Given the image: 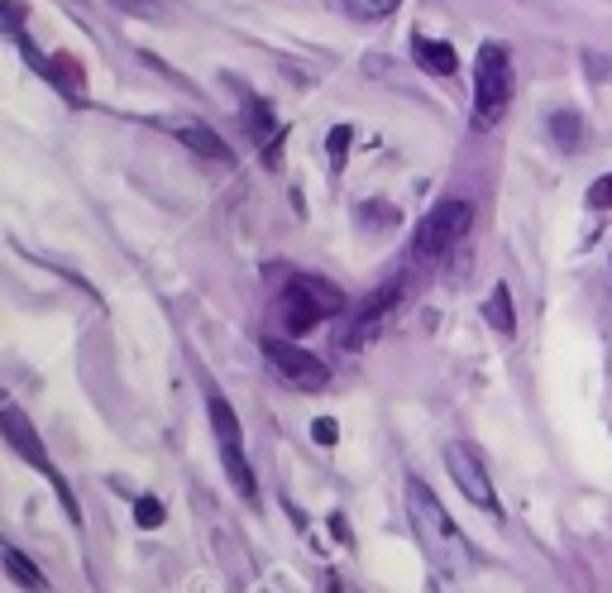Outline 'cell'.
<instances>
[{
	"mask_svg": "<svg viewBox=\"0 0 612 593\" xmlns=\"http://www.w3.org/2000/svg\"><path fill=\"white\" fill-rule=\"evenodd\" d=\"M311 436L321 440V445H335V440H340V426L330 417H321V421H311Z\"/></svg>",
	"mask_w": 612,
	"mask_h": 593,
	"instance_id": "cell-22",
	"label": "cell"
},
{
	"mask_svg": "<svg viewBox=\"0 0 612 593\" xmlns=\"http://www.w3.org/2000/svg\"><path fill=\"white\" fill-rule=\"evenodd\" d=\"M412 58H416V67H421V72H431V77H450V72H455V48L445 44V39H426V34H416Z\"/></svg>",
	"mask_w": 612,
	"mask_h": 593,
	"instance_id": "cell-12",
	"label": "cell"
},
{
	"mask_svg": "<svg viewBox=\"0 0 612 593\" xmlns=\"http://www.w3.org/2000/svg\"><path fill=\"white\" fill-rule=\"evenodd\" d=\"M589 206L593 211H612V173L598 177V182L589 187Z\"/></svg>",
	"mask_w": 612,
	"mask_h": 593,
	"instance_id": "cell-20",
	"label": "cell"
},
{
	"mask_svg": "<svg viewBox=\"0 0 612 593\" xmlns=\"http://www.w3.org/2000/svg\"><path fill=\"white\" fill-rule=\"evenodd\" d=\"M244 125H249V134L259 139L263 149H268V134H278V125H273V106L259 101L254 91H244Z\"/></svg>",
	"mask_w": 612,
	"mask_h": 593,
	"instance_id": "cell-15",
	"label": "cell"
},
{
	"mask_svg": "<svg viewBox=\"0 0 612 593\" xmlns=\"http://www.w3.org/2000/svg\"><path fill=\"white\" fill-rule=\"evenodd\" d=\"M115 10H130L139 20H163V0H115Z\"/></svg>",
	"mask_w": 612,
	"mask_h": 593,
	"instance_id": "cell-19",
	"label": "cell"
},
{
	"mask_svg": "<svg viewBox=\"0 0 612 593\" xmlns=\"http://www.w3.org/2000/svg\"><path fill=\"white\" fill-rule=\"evenodd\" d=\"M407 517H412V531L421 541V555L431 560V570L445 574V579H459L469 570V546L459 527L450 522V512L440 507V498L421 479H407Z\"/></svg>",
	"mask_w": 612,
	"mask_h": 593,
	"instance_id": "cell-1",
	"label": "cell"
},
{
	"mask_svg": "<svg viewBox=\"0 0 612 593\" xmlns=\"http://www.w3.org/2000/svg\"><path fill=\"white\" fill-rule=\"evenodd\" d=\"M345 154H350V125H335L330 130V158H335V168L345 163Z\"/></svg>",
	"mask_w": 612,
	"mask_h": 593,
	"instance_id": "cell-21",
	"label": "cell"
},
{
	"mask_svg": "<svg viewBox=\"0 0 612 593\" xmlns=\"http://www.w3.org/2000/svg\"><path fill=\"white\" fill-rule=\"evenodd\" d=\"M550 134L560 139V149H579V144H584V120H579L574 110H555V115H550Z\"/></svg>",
	"mask_w": 612,
	"mask_h": 593,
	"instance_id": "cell-16",
	"label": "cell"
},
{
	"mask_svg": "<svg viewBox=\"0 0 612 593\" xmlns=\"http://www.w3.org/2000/svg\"><path fill=\"white\" fill-rule=\"evenodd\" d=\"M445 469H450L455 488L474 507H479V512H493V517H503V503H498V493H493V479H488L483 460L474 455V445H459V440H455V445H445Z\"/></svg>",
	"mask_w": 612,
	"mask_h": 593,
	"instance_id": "cell-7",
	"label": "cell"
},
{
	"mask_svg": "<svg viewBox=\"0 0 612 593\" xmlns=\"http://www.w3.org/2000/svg\"><path fill=\"white\" fill-rule=\"evenodd\" d=\"M206 407H211V431L220 440V460H225V474H230V484L240 493L244 503H259V488H254V469H249V455H244V436H240V417L230 412V402L225 397H206Z\"/></svg>",
	"mask_w": 612,
	"mask_h": 593,
	"instance_id": "cell-5",
	"label": "cell"
},
{
	"mask_svg": "<svg viewBox=\"0 0 612 593\" xmlns=\"http://www.w3.org/2000/svg\"><path fill=\"white\" fill-rule=\"evenodd\" d=\"M134 522L144 531H158L163 527V503H158V498H139V503H134Z\"/></svg>",
	"mask_w": 612,
	"mask_h": 593,
	"instance_id": "cell-18",
	"label": "cell"
},
{
	"mask_svg": "<svg viewBox=\"0 0 612 593\" xmlns=\"http://www.w3.org/2000/svg\"><path fill=\"white\" fill-rule=\"evenodd\" d=\"M512 91H517V72H512V53L507 44L488 39L479 48V63H474V130H493L512 106Z\"/></svg>",
	"mask_w": 612,
	"mask_h": 593,
	"instance_id": "cell-3",
	"label": "cell"
},
{
	"mask_svg": "<svg viewBox=\"0 0 612 593\" xmlns=\"http://www.w3.org/2000/svg\"><path fill=\"white\" fill-rule=\"evenodd\" d=\"M469 225H474V206H469L464 197L436 201V206L421 216V225H416L412 254L421 259V264H436V259H445L450 249H459V240L469 235Z\"/></svg>",
	"mask_w": 612,
	"mask_h": 593,
	"instance_id": "cell-4",
	"label": "cell"
},
{
	"mask_svg": "<svg viewBox=\"0 0 612 593\" xmlns=\"http://www.w3.org/2000/svg\"><path fill=\"white\" fill-rule=\"evenodd\" d=\"M263 354H268V369L283 378L287 388H297V393H321L330 383V369L316 359V354H306L302 345H292V340H263Z\"/></svg>",
	"mask_w": 612,
	"mask_h": 593,
	"instance_id": "cell-6",
	"label": "cell"
},
{
	"mask_svg": "<svg viewBox=\"0 0 612 593\" xmlns=\"http://www.w3.org/2000/svg\"><path fill=\"white\" fill-rule=\"evenodd\" d=\"M0 431H5V440H10V445H15V455H20V460H29V464H34V469H44L48 479H53V488H58V493H63L67 512H72V517H77V503H72V498H67L63 479H58V474H53V464H48V455H44V440H39V431H34V426H29V417H24V412H20V407H15V402H5V407H0Z\"/></svg>",
	"mask_w": 612,
	"mask_h": 593,
	"instance_id": "cell-9",
	"label": "cell"
},
{
	"mask_svg": "<svg viewBox=\"0 0 612 593\" xmlns=\"http://www.w3.org/2000/svg\"><path fill=\"white\" fill-rule=\"evenodd\" d=\"M5 574H10L20 589H29V593H53L48 574L39 570V565H29V555H24V550H15V546H5Z\"/></svg>",
	"mask_w": 612,
	"mask_h": 593,
	"instance_id": "cell-13",
	"label": "cell"
},
{
	"mask_svg": "<svg viewBox=\"0 0 612 593\" xmlns=\"http://www.w3.org/2000/svg\"><path fill=\"white\" fill-rule=\"evenodd\" d=\"M483 316H488V326L498 330L503 340H512V335H517V316H512V292H507L503 283L488 292V302H483Z\"/></svg>",
	"mask_w": 612,
	"mask_h": 593,
	"instance_id": "cell-14",
	"label": "cell"
},
{
	"mask_svg": "<svg viewBox=\"0 0 612 593\" xmlns=\"http://www.w3.org/2000/svg\"><path fill=\"white\" fill-rule=\"evenodd\" d=\"M39 67H44V77L63 91L67 101H87V72H82V63H77L72 53H53V58H44Z\"/></svg>",
	"mask_w": 612,
	"mask_h": 593,
	"instance_id": "cell-10",
	"label": "cell"
},
{
	"mask_svg": "<svg viewBox=\"0 0 612 593\" xmlns=\"http://www.w3.org/2000/svg\"><path fill=\"white\" fill-rule=\"evenodd\" d=\"M397 307H402V283H388V287H378V292H369V297L354 307L350 330L340 335L345 350H364V345H373V340L383 335V326L397 316Z\"/></svg>",
	"mask_w": 612,
	"mask_h": 593,
	"instance_id": "cell-8",
	"label": "cell"
},
{
	"mask_svg": "<svg viewBox=\"0 0 612 593\" xmlns=\"http://www.w3.org/2000/svg\"><path fill=\"white\" fill-rule=\"evenodd\" d=\"M177 139L192 149L197 158H206V163H230V144L220 139L211 125H201V120H187V125H177Z\"/></svg>",
	"mask_w": 612,
	"mask_h": 593,
	"instance_id": "cell-11",
	"label": "cell"
},
{
	"mask_svg": "<svg viewBox=\"0 0 612 593\" xmlns=\"http://www.w3.org/2000/svg\"><path fill=\"white\" fill-rule=\"evenodd\" d=\"M345 307V292L326 278H316V273H297V278H287L283 292H278V326L287 335H306V330H316L326 316Z\"/></svg>",
	"mask_w": 612,
	"mask_h": 593,
	"instance_id": "cell-2",
	"label": "cell"
},
{
	"mask_svg": "<svg viewBox=\"0 0 612 593\" xmlns=\"http://www.w3.org/2000/svg\"><path fill=\"white\" fill-rule=\"evenodd\" d=\"M402 0H340V10L354 20H388Z\"/></svg>",
	"mask_w": 612,
	"mask_h": 593,
	"instance_id": "cell-17",
	"label": "cell"
},
{
	"mask_svg": "<svg viewBox=\"0 0 612 593\" xmlns=\"http://www.w3.org/2000/svg\"><path fill=\"white\" fill-rule=\"evenodd\" d=\"M330 593H345V584H340V579H330Z\"/></svg>",
	"mask_w": 612,
	"mask_h": 593,
	"instance_id": "cell-23",
	"label": "cell"
}]
</instances>
